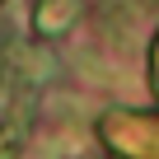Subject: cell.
<instances>
[{
	"mask_svg": "<svg viewBox=\"0 0 159 159\" xmlns=\"http://www.w3.org/2000/svg\"><path fill=\"white\" fill-rule=\"evenodd\" d=\"M75 14H80L75 0H47V5L38 10V33H42V38H52V33L70 28V24H75Z\"/></svg>",
	"mask_w": 159,
	"mask_h": 159,
	"instance_id": "cell-1",
	"label": "cell"
},
{
	"mask_svg": "<svg viewBox=\"0 0 159 159\" xmlns=\"http://www.w3.org/2000/svg\"><path fill=\"white\" fill-rule=\"evenodd\" d=\"M0 80H5V61H0Z\"/></svg>",
	"mask_w": 159,
	"mask_h": 159,
	"instance_id": "cell-2",
	"label": "cell"
},
{
	"mask_svg": "<svg viewBox=\"0 0 159 159\" xmlns=\"http://www.w3.org/2000/svg\"><path fill=\"white\" fill-rule=\"evenodd\" d=\"M0 5H5V0H0Z\"/></svg>",
	"mask_w": 159,
	"mask_h": 159,
	"instance_id": "cell-3",
	"label": "cell"
}]
</instances>
